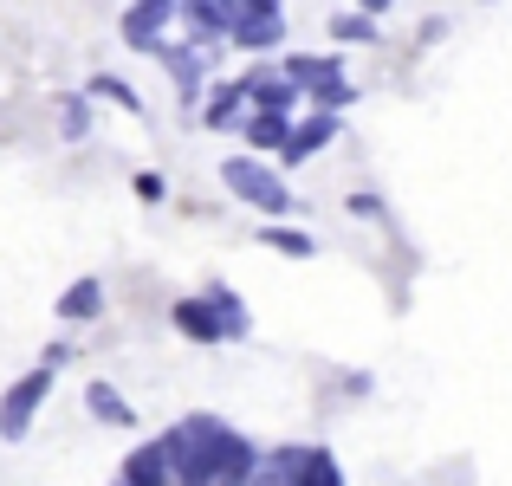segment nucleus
Returning <instances> with one entry per match:
<instances>
[{
	"mask_svg": "<svg viewBox=\"0 0 512 486\" xmlns=\"http://www.w3.org/2000/svg\"><path fill=\"white\" fill-rule=\"evenodd\" d=\"M91 409H98V415H111V422H124V402H117L111 389H91Z\"/></svg>",
	"mask_w": 512,
	"mask_h": 486,
	"instance_id": "2",
	"label": "nucleus"
},
{
	"mask_svg": "<svg viewBox=\"0 0 512 486\" xmlns=\"http://www.w3.org/2000/svg\"><path fill=\"white\" fill-rule=\"evenodd\" d=\"M130 474H137V480H150V474H163V454H137V461H130Z\"/></svg>",
	"mask_w": 512,
	"mask_h": 486,
	"instance_id": "4",
	"label": "nucleus"
},
{
	"mask_svg": "<svg viewBox=\"0 0 512 486\" xmlns=\"http://www.w3.org/2000/svg\"><path fill=\"white\" fill-rule=\"evenodd\" d=\"M91 305H98V286H78V292H72V299H65V312H72V318H85V312H91Z\"/></svg>",
	"mask_w": 512,
	"mask_h": 486,
	"instance_id": "3",
	"label": "nucleus"
},
{
	"mask_svg": "<svg viewBox=\"0 0 512 486\" xmlns=\"http://www.w3.org/2000/svg\"><path fill=\"white\" fill-rule=\"evenodd\" d=\"M253 143H279V117H253Z\"/></svg>",
	"mask_w": 512,
	"mask_h": 486,
	"instance_id": "5",
	"label": "nucleus"
},
{
	"mask_svg": "<svg viewBox=\"0 0 512 486\" xmlns=\"http://www.w3.org/2000/svg\"><path fill=\"white\" fill-rule=\"evenodd\" d=\"M227 175H234V188H240V195H260L266 208H279V201H286V195H279V182H266V175L253 169V162H234Z\"/></svg>",
	"mask_w": 512,
	"mask_h": 486,
	"instance_id": "1",
	"label": "nucleus"
}]
</instances>
